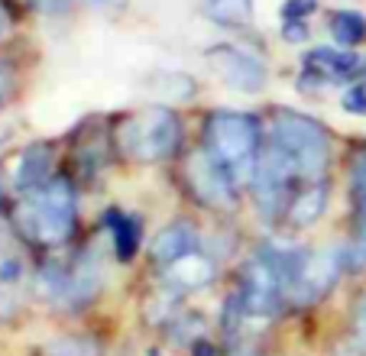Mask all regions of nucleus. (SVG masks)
<instances>
[{
    "instance_id": "obj_4",
    "label": "nucleus",
    "mask_w": 366,
    "mask_h": 356,
    "mask_svg": "<svg viewBox=\"0 0 366 356\" xmlns=\"http://www.w3.org/2000/svg\"><path fill=\"white\" fill-rule=\"evenodd\" d=\"M120 149L139 162L169 159L182 143V124L169 107H143L130 114L117 130Z\"/></svg>"
},
{
    "instance_id": "obj_14",
    "label": "nucleus",
    "mask_w": 366,
    "mask_h": 356,
    "mask_svg": "<svg viewBox=\"0 0 366 356\" xmlns=\"http://www.w3.org/2000/svg\"><path fill=\"white\" fill-rule=\"evenodd\" d=\"M204 16L221 29H247L256 16L253 0H204Z\"/></svg>"
},
{
    "instance_id": "obj_7",
    "label": "nucleus",
    "mask_w": 366,
    "mask_h": 356,
    "mask_svg": "<svg viewBox=\"0 0 366 356\" xmlns=\"http://www.w3.org/2000/svg\"><path fill=\"white\" fill-rule=\"evenodd\" d=\"M185 182L194 192V198L207 207H230L237 198V182L207 149H198L185 159Z\"/></svg>"
},
{
    "instance_id": "obj_15",
    "label": "nucleus",
    "mask_w": 366,
    "mask_h": 356,
    "mask_svg": "<svg viewBox=\"0 0 366 356\" xmlns=\"http://www.w3.org/2000/svg\"><path fill=\"white\" fill-rule=\"evenodd\" d=\"M104 224L111 227V237H114V249H117V259H133L139 249V220L133 214H120V211H111L104 217Z\"/></svg>"
},
{
    "instance_id": "obj_23",
    "label": "nucleus",
    "mask_w": 366,
    "mask_h": 356,
    "mask_svg": "<svg viewBox=\"0 0 366 356\" xmlns=\"http://www.w3.org/2000/svg\"><path fill=\"white\" fill-rule=\"evenodd\" d=\"M14 88V69L7 62H0V101L7 97V91Z\"/></svg>"
},
{
    "instance_id": "obj_5",
    "label": "nucleus",
    "mask_w": 366,
    "mask_h": 356,
    "mask_svg": "<svg viewBox=\"0 0 366 356\" xmlns=\"http://www.w3.org/2000/svg\"><path fill=\"white\" fill-rule=\"evenodd\" d=\"M285 292V275L279 269V259L272 253V247H266L263 253H256L249 259L247 272H243V288H240V305L249 317H263L269 315L272 308L279 305Z\"/></svg>"
},
{
    "instance_id": "obj_12",
    "label": "nucleus",
    "mask_w": 366,
    "mask_h": 356,
    "mask_svg": "<svg viewBox=\"0 0 366 356\" xmlns=\"http://www.w3.org/2000/svg\"><path fill=\"white\" fill-rule=\"evenodd\" d=\"M325 207H327V185L321 182V178H311L308 185L289 201V207H285V220H289L295 230H305V227H311L321 214H325Z\"/></svg>"
},
{
    "instance_id": "obj_20",
    "label": "nucleus",
    "mask_w": 366,
    "mask_h": 356,
    "mask_svg": "<svg viewBox=\"0 0 366 356\" xmlns=\"http://www.w3.org/2000/svg\"><path fill=\"white\" fill-rule=\"evenodd\" d=\"M350 188L360 201H366V149H360L350 162Z\"/></svg>"
},
{
    "instance_id": "obj_18",
    "label": "nucleus",
    "mask_w": 366,
    "mask_h": 356,
    "mask_svg": "<svg viewBox=\"0 0 366 356\" xmlns=\"http://www.w3.org/2000/svg\"><path fill=\"white\" fill-rule=\"evenodd\" d=\"M344 253H347V266H350L353 272H366V217L360 220V227H357V233H353L350 247H347Z\"/></svg>"
},
{
    "instance_id": "obj_26",
    "label": "nucleus",
    "mask_w": 366,
    "mask_h": 356,
    "mask_svg": "<svg viewBox=\"0 0 366 356\" xmlns=\"http://www.w3.org/2000/svg\"><path fill=\"white\" fill-rule=\"evenodd\" d=\"M4 29H7V14L0 10V36H4Z\"/></svg>"
},
{
    "instance_id": "obj_19",
    "label": "nucleus",
    "mask_w": 366,
    "mask_h": 356,
    "mask_svg": "<svg viewBox=\"0 0 366 356\" xmlns=\"http://www.w3.org/2000/svg\"><path fill=\"white\" fill-rule=\"evenodd\" d=\"M49 356H97V347L91 340H81V337H69V340L52 343Z\"/></svg>"
},
{
    "instance_id": "obj_17",
    "label": "nucleus",
    "mask_w": 366,
    "mask_h": 356,
    "mask_svg": "<svg viewBox=\"0 0 366 356\" xmlns=\"http://www.w3.org/2000/svg\"><path fill=\"white\" fill-rule=\"evenodd\" d=\"M20 308V266L4 262L0 266V317H10Z\"/></svg>"
},
{
    "instance_id": "obj_21",
    "label": "nucleus",
    "mask_w": 366,
    "mask_h": 356,
    "mask_svg": "<svg viewBox=\"0 0 366 356\" xmlns=\"http://www.w3.org/2000/svg\"><path fill=\"white\" fill-rule=\"evenodd\" d=\"M318 10V0H285L282 4V20H308Z\"/></svg>"
},
{
    "instance_id": "obj_25",
    "label": "nucleus",
    "mask_w": 366,
    "mask_h": 356,
    "mask_svg": "<svg viewBox=\"0 0 366 356\" xmlns=\"http://www.w3.org/2000/svg\"><path fill=\"white\" fill-rule=\"evenodd\" d=\"M353 327H357V337L366 343V302H360L357 317H353Z\"/></svg>"
},
{
    "instance_id": "obj_24",
    "label": "nucleus",
    "mask_w": 366,
    "mask_h": 356,
    "mask_svg": "<svg viewBox=\"0 0 366 356\" xmlns=\"http://www.w3.org/2000/svg\"><path fill=\"white\" fill-rule=\"evenodd\" d=\"M29 4H36V7L46 10V14H62V10L69 7V0H29Z\"/></svg>"
},
{
    "instance_id": "obj_1",
    "label": "nucleus",
    "mask_w": 366,
    "mask_h": 356,
    "mask_svg": "<svg viewBox=\"0 0 366 356\" xmlns=\"http://www.w3.org/2000/svg\"><path fill=\"white\" fill-rule=\"evenodd\" d=\"M75 220L78 204L69 178H49L42 188L29 192L14 211L16 230L26 240L42 243V247H59L69 240L75 230Z\"/></svg>"
},
{
    "instance_id": "obj_13",
    "label": "nucleus",
    "mask_w": 366,
    "mask_h": 356,
    "mask_svg": "<svg viewBox=\"0 0 366 356\" xmlns=\"http://www.w3.org/2000/svg\"><path fill=\"white\" fill-rule=\"evenodd\" d=\"M194 243H198V233L188 220H175L166 230H159V237L152 240V259L162 262V266H172L175 259H182L185 253H192Z\"/></svg>"
},
{
    "instance_id": "obj_10",
    "label": "nucleus",
    "mask_w": 366,
    "mask_h": 356,
    "mask_svg": "<svg viewBox=\"0 0 366 356\" xmlns=\"http://www.w3.org/2000/svg\"><path fill=\"white\" fill-rule=\"evenodd\" d=\"M49 178H52V149H49L46 143H36V146H29V149H23L20 159H16V169H14L16 192L29 194L46 185Z\"/></svg>"
},
{
    "instance_id": "obj_11",
    "label": "nucleus",
    "mask_w": 366,
    "mask_h": 356,
    "mask_svg": "<svg viewBox=\"0 0 366 356\" xmlns=\"http://www.w3.org/2000/svg\"><path fill=\"white\" fill-rule=\"evenodd\" d=\"M166 279L175 292H194V288H204L214 279V262L201 256L198 249H192L182 259H175L172 266H166Z\"/></svg>"
},
{
    "instance_id": "obj_8",
    "label": "nucleus",
    "mask_w": 366,
    "mask_h": 356,
    "mask_svg": "<svg viewBox=\"0 0 366 356\" xmlns=\"http://www.w3.org/2000/svg\"><path fill=\"white\" fill-rule=\"evenodd\" d=\"M204 62L214 69V75L224 84L243 94H259L266 88V69L237 46H211L204 52Z\"/></svg>"
},
{
    "instance_id": "obj_2",
    "label": "nucleus",
    "mask_w": 366,
    "mask_h": 356,
    "mask_svg": "<svg viewBox=\"0 0 366 356\" xmlns=\"http://www.w3.org/2000/svg\"><path fill=\"white\" fill-rule=\"evenodd\" d=\"M207 152L227 169L234 182H249L259 162V120L243 110H214L204 120Z\"/></svg>"
},
{
    "instance_id": "obj_6",
    "label": "nucleus",
    "mask_w": 366,
    "mask_h": 356,
    "mask_svg": "<svg viewBox=\"0 0 366 356\" xmlns=\"http://www.w3.org/2000/svg\"><path fill=\"white\" fill-rule=\"evenodd\" d=\"M347 262V253L337 247H325V249H315V253H305L302 266H298L295 279H292L289 288V298L295 305H315L321 302L340 279V269Z\"/></svg>"
},
{
    "instance_id": "obj_9",
    "label": "nucleus",
    "mask_w": 366,
    "mask_h": 356,
    "mask_svg": "<svg viewBox=\"0 0 366 356\" xmlns=\"http://www.w3.org/2000/svg\"><path fill=\"white\" fill-rule=\"evenodd\" d=\"M363 59L350 49H334V46H315L305 52V71L311 81L321 84H337V81H350L360 75Z\"/></svg>"
},
{
    "instance_id": "obj_22",
    "label": "nucleus",
    "mask_w": 366,
    "mask_h": 356,
    "mask_svg": "<svg viewBox=\"0 0 366 356\" xmlns=\"http://www.w3.org/2000/svg\"><path fill=\"white\" fill-rule=\"evenodd\" d=\"M344 110L347 114H353V117H366V81H360V84H353L350 91L344 94Z\"/></svg>"
},
{
    "instance_id": "obj_3",
    "label": "nucleus",
    "mask_w": 366,
    "mask_h": 356,
    "mask_svg": "<svg viewBox=\"0 0 366 356\" xmlns=\"http://www.w3.org/2000/svg\"><path fill=\"white\" fill-rule=\"evenodd\" d=\"M272 146L308 182L321 178V172L327 165V152H331L327 130L315 117L298 114V110H276V117H272Z\"/></svg>"
},
{
    "instance_id": "obj_16",
    "label": "nucleus",
    "mask_w": 366,
    "mask_h": 356,
    "mask_svg": "<svg viewBox=\"0 0 366 356\" xmlns=\"http://www.w3.org/2000/svg\"><path fill=\"white\" fill-rule=\"evenodd\" d=\"M327 29L337 39V46H344V49L363 46L366 42V16L357 14V10H337V14H331Z\"/></svg>"
}]
</instances>
